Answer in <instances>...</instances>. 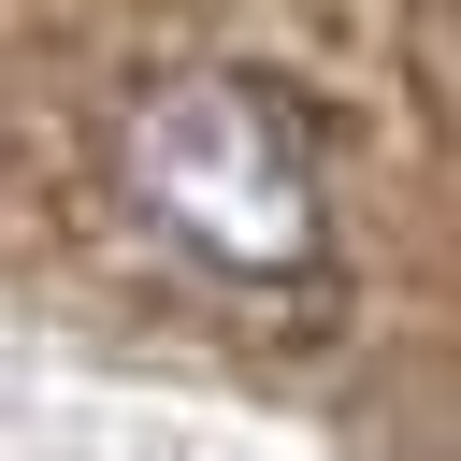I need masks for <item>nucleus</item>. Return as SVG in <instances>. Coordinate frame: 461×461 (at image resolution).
Returning <instances> with one entry per match:
<instances>
[{
  "label": "nucleus",
  "instance_id": "nucleus-1",
  "mask_svg": "<svg viewBox=\"0 0 461 461\" xmlns=\"http://www.w3.org/2000/svg\"><path fill=\"white\" fill-rule=\"evenodd\" d=\"M115 187L216 288H303L331 259V173H317V130L274 72H230V58L144 72L115 115Z\"/></svg>",
  "mask_w": 461,
  "mask_h": 461
}]
</instances>
